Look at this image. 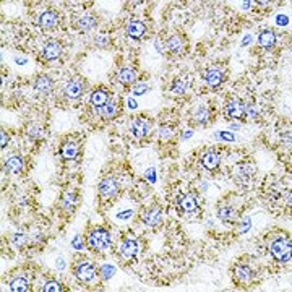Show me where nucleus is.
<instances>
[{"instance_id":"cd10ccee","label":"nucleus","mask_w":292,"mask_h":292,"mask_svg":"<svg viewBox=\"0 0 292 292\" xmlns=\"http://www.w3.org/2000/svg\"><path fill=\"white\" fill-rule=\"evenodd\" d=\"M96 24H98V18L94 15H85L77 21V28L83 33H88L93 29Z\"/></svg>"},{"instance_id":"bb28decb","label":"nucleus","mask_w":292,"mask_h":292,"mask_svg":"<svg viewBox=\"0 0 292 292\" xmlns=\"http://www.w3.org/2000/svg\"><path fill=\"white\" fill-rule=\"evenodd\" d=\"M218 218H219L222 222H234V221L237 219V211H236V208H232L231 205L219 206V210H218Z\"/></svg>"},{"instance_id":"a18cd8bd","label":"nucleus","mask_w":292,"mask_h":292,"mask_svg":"<svg viewBox=\"0 0 292 292\" xmlns=\"http://www.w3.org/2000/svg\"><path fill=\"white\" fill-rule=\"evenodd\" d=\"M284 200H286V205H287V206H292V190L286 191Z\"/></svg>"},{"instance_id":"0eeeda50","label":"nucleus","mask_w":292,"mask_h":292,"mask_svg":"<svg viewBox=\"0 0 292 292\" xmlns=\"http://www.w3.org/2000/svg\"><path fill=\"white\" fill-rule=\"evenodd\" d=\"M85 88H86L85 80L80 78V77H73L65 83L63 93L67 98H70V99H78L83 93H85Z\"/></svg>"},{"instance_id":"6e6552de","label":"nucleus","mask_w":292,"mask_h":292,"mask_svg":"<svg viewBox=\"0 0 292 292\" xmlns=\"http://www.w3.org/2000/svg\"><path fill=\"white\" fill-rule=\"evenodd\" d=\"M75 276L81 282H91L96 278V268L91 262H80L75 265Z\"/></svg>"},{"instance_id":"393cba45","label":"nucleus","mask_w":292,"mask_h":292,"mask_svg":"<svg viewBox=\"0 0 292 292\" xmlns=\"http://www.w3.org/2000/svg\"><path fill=\"white\" fill-rule=\"evenodd\" d=\"M127 33H128V36L132 39H141L146 33V26H145V23H141L138 20H133V21L128 23Z\"/></svg>"},{"instance_id":"412c9836","label":"nucleus","mask_w":292,"mask_h":292,"mask_svg":"<svg viewBox=\"0 0 292 292\" xmlns=\"http://www.w3.org/2000/svg\"><path fill=\"white\" fill-rule=\"evenodd\" d=\"M179 206H180V210L183 213H195L198 211V200L193 193H187V195H183L180 198V202H179Z\"/></svg>"},{"instance_id":"4be33fe9","label":"nucleus","mask_w":292,"mask_h":292,"mask_svg":"<svg viewBox=\"0 0 292 292\" xmlns=\"http://www.w3.org/2000/svg\"><path fill=\"white\" fill-rule=\"evenodd\" d=\"M5 169L10 172V174H21L23 169H24V161L20 154H15V156H10L5 163Z\"/></svg>"},{"instance_id":"f257e3e1","label":"nucleus","mask_w":292,"mask_h":292,"mask_svg":"<svg viewBox=\"0 0 292 292\" xmlns=\"http://www.w3.org/2000/svg\"><path fill=\"white\" fill-rule=\"evenodd\" d=\"M88 245L91 250H94L98 253H103L106 250H109L112 245V236L106 228H96L89 232L88 236Z\"/></svg>"},{"instance_id":"dca6fc26","label":"nucleus","mask_w":292,"mask_h":292,"mask_svg":"<svg viewBox=\"0 0 292 292\" xmlns=\"http://www.w3.org/2000/svg\"><path fill=\"white\" fill-rule=\"evenodd\" d=\"M221 164V154L216 149H210L202 156V166L206 171H216Z\"/></svg>"},{"instance_id":"9b49d317","label":"nucleus","mask_w":292,"mask_h":292,"mask_svg":"<svg viewBox=\"0 0 292 292\" xmlns=\"http://www.w3.org/2000/svg\"><path fill=\"white\" fill-rule=\"evenodd\" d=\"M234 279L237 284H250L255 279V271L248 265H237L234 270Z\"/></svg>"},{"instance_id":"7ed1b4c3","label":"nucleus","mask_w":292,"mask_h":292,"mask_svg":"<svg viewBox=\"0 0 292 292\" xmlns=\"http://www.w3.org/2000/svg\"><path fill=\"white\" fill-rule=\"evenodd\" d=\"M98 190H99V197L103 200H112L119 195L120 182L117 177H114V175H107V177H104L101 182H99Z\"/></svg>"},{"instance_id":"2eb2a0df","label":"nucleus","mask_w":292,"mask_h":292,"mask_svg":"<svg viewBox=\"0 0 292 292\" xmlns=\"http://www.w3.org/2000/svg\"><path fill=\"white\" fill-rule=\"evenodd\" d=\"M138 80V72L133 69V67H122V69L117 72V81L123 86L133 85Z\"/></svg>"},{"instance_id":"4468645a","label":"nucleus","mask_w":292,"mask_h":292,"mask_svg":"<svg viewBox=\"0 0 292 292\" xmlns=\"http://www.w3.org/2000/svg\"><path fill=\"white\" fill-rule=\"evenodd\" d=\"M80 153V145L75 140H67L60 146V156L65 161H75Z\"/></svg>"},{"instance_id":"f03ea898","label":"nucleus","mask_w":292,"mask_h":292,"mask_svg":"<svg viewBox=\"0 0 292 292\" xmlns=\"http://www.w3.org/2000/svg\"><path fill=\"white\" fill-rule=\"evenodd\" d=\"M270 252L278 263H287L292 260V242L287 237L274 239L270 245Z\"/></svg>"},{"instance_id":"7c9ffc66","label":"nucleus","mask_w":292,"mask_h":292,"mask_svg":"<svg viewBox=\"0 0 292 292\" xmlns=\"http://www.w3.org/2000/svg\"><path fill=\"white\" fill-rule=\"evenodd\" d=\"M187 89H188V81H187V78H177V80L172 83V88H171L172 94H175V96L185 94Z\"/></svg>"},{"instance_id":"8fccbe9b","label":"nucleus","mask_w":292,"mask_h":292,"mask_svg":"<svg viewBox=\"0 0 292 292\" xmlns=\"http://www.w3.org/2000/svg\"><path fill=\"white\" fill-rule=\"evenodd\" d=\"M141 2H143V0H130V4H132V5H140Z\"/></svg>"},{"instance_id":"9d476101","label":"nucleus","mask_w":292,"mask_h":292,"mask_svg":"<svg viewBox=\"0 0 292 292\" xmlns=\"http://www.w3.org/2000/svg\"><path fill=\"white\" fill-rule=\"evenodd\" d=\"M226 115L229 119H244V117H247V104L242 103L240 99H232L226 104Z\"/></svg>"},{"instance_id":"4c0bfd02","label":"nucleus","mask_w":292,"mask_h":292,"mask_svg":"<svg viewBox=\"0 0 292 292\" xmlns=\"http://www.w3.org/2000/svg\"><path fill=\"white\" fill-rule=\"evenodd\" d=\"M146 91H149V86L145 85V83H141V85H137V86H133V88H132L133 96H141V94H145Z\"/></svg>"},{"instance_id":"c03bdc74","label":"nucleus","mask_w":292,"mask_h":292,"mask_svg":"<svg viewBox=\"0 0 292 292\" xmlns=\"http://www.w3.org/2000/svg\"><path fill=\"white\" fill-rule=\"evenodd\" d=\"M282 143H284L286 146H292V133H289V135H284V137H282Z\"/></svg>"},{"instance_id":"423d86ee","label":"nucleus","mask_w":292,"mask_h":292,"mask_svg":"<svg viewBox=\"0 0 292 292\" xmlns=\"http://www.w3.org/2000/svg\"><path fill=\"white\" fill-rule=\"evenodd\" d=\"M133 137L137 140H143L149 135V132H151V120L148 119L145 115H140L137 117L135 120L132 122V127H130Z\"/></svg>"},{"instance_id":"09e8293b","label":"nucleus","mask_w":292,"mask_h":292,"mask_svg":"<svg viewBox=\"0 0 292 292\" xmlns=\"http://www.w3.org/2000/svg\"><path fill=\"white\" fill-rule=\"evenodd\" d=\"M255 2H256L258 5H263V7H265V5H268L271 0H255Z\"/></svg>"},{"instance_id":"49530a36","label":"nucleus","mask_w":292,"mask_h":292,"mask_svg":"<svg viewBox=\"0 0 292 292\" xmlns=\"http://www.w3.org/2000/svg\"><path fill=\"white\" fill-rule=\"evenodd\" d=\"M127 103H128V107H130V109H135V107L138 106V104L135 103V99H128Z\"/></svg>"},{"instance_id":"603ef678","label":"nucleus","mask_w":292,"mask_h":292,"mask_svg":"<svg viewBox=\"0 0 292 292\" xmlns=\"http://www.w3.org/2000/svg\"><path fill=\"white\" fill-rule=\"evenodd\" d=\"M278 23H282V24H286V23H287V18H278Z\"/></svg>"},{"instance_id":"f704fd0d","label":"nucleus","mask_w":292,"mask_h":292,"mask_svg":"<svg viewBox=\"0 0 292 292\" xmlns=\"http://www.w3.org/2000/svg\"><path fill=\"white\" fill-rule=\"evenodd\" d=\"M85 245H86V242H85V237H83L81 234H77V236L72 239V247L75 250H85Z\"/></svg>"},{"instance_id":"58836bf2","label":"nucleus","mask_w":292,"mask_h":292,"mask_svg":"<svg viewBox=\"0 0 292 292\" xmlns=\"http://www.w3.org/2000/svg\"><path fill=\"white\" fill-rule=\"evenodd\" d=\"M174 133H175V130H174L172 127H161L159 137H161L163 140H169V138L174 137Z\"/></svg>"},{"instance_id":"c85d7f7f","label":"nucleus","mask_w":292,"mask_h":292,"mask_svg":"<svg viewBox=\"0 0 292 292\" xmlns=\"http://www.w3.org/2000/svg\"><path fill=\"white\" fill-rule=\"evenodd\" d=\"M99 114H101L103 119H107V120L115 119L117 114H119V106H117V103H114V101H109L99 109Z\"/></svg>"},{"instance_id":"f8f14e48","label":"nucleus","mask_w":292,"mask_h":292,"mask_svg":"<svg viewBox=\"0 0 292 292\" xmlns=\"http://www.w3.org/2000/svg\"><path fill=\"white\" fill-rule=\"evenodd\" d=\"M202 77L205 80V83L208 86H211V88H216V86H219L221 83L226 80V75H224L222 70L219 69H216V67H211V69H208L202 73Z\"/></svg>"},{"instance_id":"1a4fd4ad","label":"nucleus","mask_w":292,"mask_h":292,"mask_svg":"<svg viewBox=\"0 0 292 292\" xmlns=\"http://www.w3.org/2000/svg\"><path fill=\"white\" fill-rule=\"evenodd\" d=\"M163 219H164V214H163V210L159 206L148 208V210L143 213V216H141V221H143V224L148 228L159 226V224L163 222Z\"/></svg>"},{"instance_id":"473e14b6","label":"nucleus","mask_w":292,"mask_h":292,"mask_svg":"<svg viewBox=\"0 0 292 292\" xmlns=\"http://www.w3.org/2000/svg\"><path fill=\"white\" fill-rule=\"evenodd\" d=\"M26 133H28V138L33 140V141L44 138V128L41 127V125H31V127L26 130Z\"/></svg>"},{"instance_id":"de8ad7c7","label":"nucleus","mask_w":292,"mask_h":292,"mask_svg":"<svg viewBox=\"0 0 292 292\" xmlns=\"http://www.w3.org/2000/svg\"><path fill=\"white\" fill-rule=\"evenodd\" d=\"M146 177L149 179V177H151V182H154L156 180V175H154V169H151V171H149L148 174H146Z\"/></svg>"},{"instance_id":"5701e85b","label":"nucleus","mask_w":292,"mask_h":292,"mask_svg":"<svg viewBox=\"0 0 292 292\" xmlns=\"http://www.w3.org/2000/svg\"><path fill=\"white\" fill-rule=\"evenodd\" d=\"M276 41H278V36L274 35V31L271 29H266V31H262L260 36H258V44L263 49H273L276 46Z\"/></svg>"},{"instance_id":"a878e982","label":"nucleus","mask_w":292,"mask_h":292,"mask_svg":"<svg viewBox=\"0 0 292 292\" xmlns=\"http://www.w3.org/2000/svg\"><path fill=\"white\" fill-rule=\"evenodd\" d=\"M166 47H168V51L174 55H179L182 54L183 51H185V43H183V39L180 36H171L168 39V44H166Z\"/></svg>"},{"instance_id":"79ce46f5","label":"nucleus","mask_w":292,"mask_h":292,"mask_svg":"<svg viewBox=\"0 0 292 292\" xmlns=\"http://www.w3.org/2000/svg\"><path fill=\"white\" fill-rule=\"evenodd\" d=\"M0 137H2V148H7L8 146V141H10V138H8V135H7V132L5 130L0 132Z\"/></svg>"},{"instance_id":"20e7f679","label":"nucleus","mask_w":292,"mask_h":292,"mask_svg":"<svg viewBox=\"0 0 292 292\" xmlns=\"http://www.w3.org/2000/svg\"><path fill=\"white\" fill-rule=\"evenodd\" d=\"M255 164L250 161H244L239 163L236 168H234V179H236L237 183H242V185H248L250 182L255 177Z\"/></svg>"},{"instance_id":"f3484780","label":"nucleus","mask_w":292,"mask_h":292,"mask_svg":"<svg viewBox=\"0 0 292 292\" xmlns=\"http://www.w3.org/2000/svg\"><path fill=\"white\" fill-rule=\"evenodd\" d=\"M109 91H107L106 88H94L93 93H91L89 96V103L93 107H96V109L99 111L104 104L109 103Z\"/></svg>"},{"instance_id":"c756f323","label":"nucleus","mask_w":292,"mask_h":292,"mask_svg":"<svg viewBox=\"0 0 292 292\" xmlns=\"http://www.w3.org/2000/svg\"><path fill=\"white\" fill-rule=\"evenodd\" d=\"M10 290L13 292H26L29 290V281L26 276H18V278H15L10 281Z\"/></svg>"},{"instance_id":"aec40b11","label":"nucleus","mask_w":292,"mask_h":292,"mask_svg":"<svg viewBox=\"0 0 292 292\" xmlns=\"http://www.w3.org/2000/svg\"><path fill=\"white\" fill-rule=\"evenodd\" d=\"M35 89L38 91L39 94H51L54 89V81L49 75H41V77L36 78L35 81Z\"/></svg>"},{"instance_id":"72a5a7b5","label":"nucleus","mask_w":292,"mask_h":292,"mask_svg":"<svg viewBox=\"0 0 292 292\" xmlns=\"http://www.w3.org/2000/svg\"><path fill=\"white\" fill-rule=\"evenodd\" d=\"M99 274H101L103 279H111L115 274V266H112V265H103L101 270H99Z\"/></svg>"},{"instance_id":"a211bd4d","label":"nucleus","mask_w":292,"mask_h":292,"mask_svg":"<svg viewBox=\"0 0 292 292\" xmlns=\"http://www.w3.org/2000/svg\"><path fill=\"white\" fill-rule=\"evenodd\" d=\"M58 23H60V18H58V15L52 10H46L39 16V24L43 29H55L58 26Z\"/></svg>"},{"instance_id":"e433bc0d","label":"nucleus","mask_w":292,"mask_h":292,"mask_svg":"<svg viewBox=\"0 0 292 292\" xmlns=\"http://www.w3.org/2000/svg\"><path fill=\"white\" fill-rule=\"evenodd\" d=\"M250 228H252V219L244 218V219L240 221V224H239V234H247L250 231Z\"/></svg>"},{"instance_id":"39448f33","label":"nucleus","mask_w":292,"mask_h":292,"mask_svg":"<svg viewBox=\"0 0 292 292\" xmlns=\"http://www.w3.org/2000/svg\"><path fill=\"white\" fill-rule=\"evenodd\" d=\"M140 242L137 239H125L122 244L119 245V248H117V252H119V256L122 258V260H127V262H132L133 258H137L138 253H140Z\"/></svg>"},{"instance_id":"a19ab883","label":"nucleus","mask_w":292,"mask_h":292,"mask_svg":"<svg viewBox=\"0 0 292 292\" xmlns=\"http://www.w3.org/2000/svg\"><path fill=\"white\" fill-rule=\"evenodd\" d=\"M133 216V211L132 210H128V211H125V213H119L117 214V219H123V221H127V219H130Z\"/></svg>"},{"instance_id":"b1692460","label":"nucleus","mask_w":292,"mask_h":292,"mask_svg":"<svg viewBox=\"0 0 292 292\" xmlns=\"http://www.w3.org/2000/svg\"><path fill=\"white\" fill-rule=\"evenodd\" d=\"M193 120L198 125H208L213 120V111L206 106H200L193 114Z\"/></svg>"},{"instance_id":"864d4df0","label":"nucleus","mask_w":292,"mask_h":292,"mask_svg":"<svg viewBox=\"0 0 292 292\" xmlns=\"http://www.w3.org/2000/svg\"><path fill=\"white\" fill-rule=\"evenodd\" d=\"M290 164H292V154H290Z\"/></svg>"},{"instance_id":"ea45409f","label":"nucleus","mask_w":292,"mask_h":292,"mask_svg":"<svg viewBox=\"0 0 292 292\" xmlns=\"http://www.w3.org/2000/svg\"><path fill=\"white\" fill-rule=\"evenodd\" d=\"M216 137L221 138V140H224V141H236V137H234L232 133H226V132H221V133H218Z\"/></svg>"},{"instance_id":"3c124183","label":"nucleus","mask_w":292,"mask_h":292,"mask_svg":"<svg viewBox=\"0 0 292 292\" xmlns=\"http://www.w3.org/2000/svg\"><path fill=\"white\" fill-rule=\"evenodd\" d=\"M191 135H193V132H185V133H183V138H188Z\"/></svg>"},{"instance_id":"37998d69","label":"nucleus","mask_w":292,"mask_h":292,"mask_svg":"<svg viewBox=\"0 0 292 292\" xmlns=\"http://www.w3.org/2000/svg\"><path fill=\"white\" fill-rule=\"evenodd\" d=\"M154 46H156V51L159 52V54H163V52H164V49H168V47L164 46V43H161V39H156Z\"/></svg>"},{"instance_id":"ddd939ff","label":"nucleus","mask_w":292,"mask_h":292,"mask_svg":"<svg viewBox=\"0 0 292 292\" xmlns=\"http://www.w3.org/2000/svg\"><path fill=\"white\" fill-rule=\"evenodd\" d=\"M63 54V47L60 43H55V41H52V43H47L44 47H43V52H41V57L44 58V60L47 62H52V60H57V58H60Z\"/></svg>"},{"instance_id":"c9c22d12","label":"nucleus","mask_w":292,"mask_h":292,"mask_svg":"<svg viewBox=\"0 0 292 292\" xmlns=\"http://www.w3.org/2000/svg\"><path fill=\"white\" fill-rule=\"evenodd\" d=\"M13 244L15 247H24L28 244V237H26V234H23V232H16L15 236H13Z\"/></svg>"},{"instance_id":"2f4dec72","label":"nucleus","mask_w":292,"mask_h":292,"mask_svg":"<svg viewBox=\"0 0 292 292\" xmlns=\"http://www.w3.org/2000/svg\"><path fill=\"white\" fill-rule=\"evenodd\" d=\"M43 292H62L63 290V284L60 281H55V279H47L43 287H41Z\"/></svg>"},{"instance_id":"6ab92c4d","label":"nucleus","mask_w":292,"mask_h":292,"mask_svg":"<svg viewBox=\"0 0 292 292\" xmlns=\"http://www.w3.org/2000/svg\"><path fill=\"white\" fill-rule=\"evenodd\" d=\"M78 202H80V197L75 190H70V191H65L62 200H60V206L62 210L67 211V213H73L75 208L78 206Z\"/></svg>"}]
</instances>
